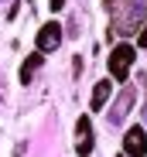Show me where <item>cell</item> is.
I'll use <instances>...</instances> for the list:
<instances>
[{
    "label": "cell",
    "instance_id": "6da1fadb",
    "mask_svg": "<svg viewBox=\"0 0 147 157\" xmlns=\"http://www.w3.org/2000/svg\"><path fill=\"white\" fill-rule=\"evenodd\" d=\"M140 14H147V4L144 0H120V7H116V21H113V31L116 34H133L137 31V24L144 21Z\"/></svg>",
    "mask_w": 147,
    "mask_h": 157
},
{
    "label": "cell",
    "instance_id": "7a4b0ae2",
    "mask_svg": "<svg viewBox=\"0 0 147 157\" xmlns=\"http://www.w3.org/2000/svg\"><path fill=\"white\" fill-rule=\"evenodd\" d=\"M133 58H137V48H133V44H116V48L110 51V75L116 78V82H127Z\"/></svg>",
    "mask_w": 147,
    "mask_h": 157
},
{
    "label": "cell",
    "instance_id": "3957f363",
    "mask_svg": "<svg viewBox=\"0 0 147 157\" xmlns=\"http://www.w3.org/2000/svg\"><path fill=\"white\" fill-rule=\"evenodd\" d=\"M34 44H38V55H48V51H55V48L62 44V28H58V21H48L44 28L38 31Z\"/></svg>",
    "mask_w": 147,
    "mask_h": 157
},
{
    "label": "cell",
    "instance_id": "277c9868",
    "mask_svg": "<svg viewBox=\"0 0 147 157\" xmlns=\"http://www.w3.org/2000/svg\"><path fill=\"white\" fill-rule=\"evenodd\" d=\"M123 157H147V133L140 126H130L123 133Z\"/></svg>",
    "mask_w": 147,
    "mask_h": 157
},
{
    "label": "cell",
    "instance_id": "5b68a950",
    "mask_svg": "<svg viewBox=\"0 0 147 157\" xmlns=\"http://www.w3.org/2000/svg\"><path fill=\"white\" fill-rule=\"evenodd\" d=\"M75 150H79V154H89V150H92V123H89L86 116L75 123Z\"/></svg>",
    "mask_w": 147,
    "mask_h": 157
},
{
    "label": "cell",
    "instance_id": "8992f818",
    "mask_svg": "<svg viewBox=\"0 0 147 157\" xmlns=\"http://www.w3.org/2000/svg\"><path fill=\"white\" fill-rule=\"evenodd\" d=\"M133 99H137V92H133V89H123V92H120V99H116V106H113V113H110V120L120 123V120L127 116V109L133 106Z\"/></svg>",
    "mask_w": 147,
    "mask_h": 157
},
{
    "label": "cell",
    "instance_id": "52a82bcc",
    "mask_svg": "<svg viewBox=\"0 0 147 157\" xmlns=\"http://www.w3.org/2000/svg\"><path fill=\"white\" fill-rule=\"evenodd\" d=\"M106 99H110V78H99L96 89H92V109H103Z\"/></svg>",
    "mask_w": 147,
    "mask_h": 157
},
{
    "label": "cell",
    "instance_id": "ba28073f",
    "mask_svg": "<svg viewBox=\"0 0 147 157\" xmlns=\"http://www.w3.org/2000/svg\"><path fill=\"white\" fill-rule=\"evenodd\" d=\"M41 58H44V55H31L28 62H24V65H21V82H24V86H28V82H31V75H34V68L41 65Z\"/></svg>",
    "mask_w": 147,
    "mask_h": 157
},
{
    "label": "cell",
    "instance_id": "9c48e42d",
    "mask_svg": "<svg viewBox=\"0 0 147 157\" xmlns=\"http://www.w3.org/2000/svg\"><path fill=\"white\" fill-rule=\"evenodd\" d=\"M137 41H140V48H147V28L140 31V38H137Z\"/></svg>",
    "mask_w": 147,
    "mask_h": 157
},
{
    "label": "cell",
    "instance_id": "30bf717a",
    "mask_svg": "<svg viewBox=\"0 0 147 157\" xmlns=\"http://www.w3.org/2000/svg\"><path fill=\"white\" fill-rule=\"evenodd\" d=\"M65 7V0H52V10H62Z\"/></svg>",
    "mask_w": 147,
    "mask_h": 157
},
{
    "label": "cell",
    "instance_id": "8fae6325",
    "mask_svg": "<svg viewBox=\"0 0 147 157\" xmlns=\"http://www.w3.org/2000/svg\"><path fill=\"white\" fill-rule=\"evenodd\" d=\"M103 4H106V7H110V4H113V0H103Z\"/></svg>",
    "mask_w": 147,
    "mask_h": 157
},
{
    "label": "cell",
    "instance_id": "7c38bea8",
    "mask_svg": "<svg viewBox=\"0 0 147 157\" xmlns=\"http://www.w3.org/2000/svg\"><path fill=\"white\" fill-rule=\"evenodd\" d=\"M120 157H123V154H120Z\"/></svg>",
    "mask_w": 147,
    "mask_h": 157
}]
</instances>
